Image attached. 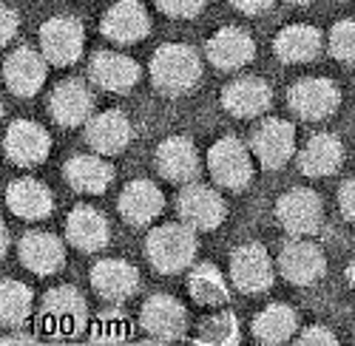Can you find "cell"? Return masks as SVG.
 <instances>
[{
	"label": "cell",
	"instance_id": "2",
	"mask_svg": "<svg viewBox=\"0 0 355 346\" xmlns=\"http://www.w3.org/2000/svg\"><path fill=\"white\" fill-rule=\"evenodd\" d=\"M145 253L151 267L162 275H176L191 267L196 255V230L182 224H159L145 239Z\"/></svg>",
	"mask_w": 355,
	"mask_h": 346
},
{
	"label": "cell",
	"instance_id": "24",
	"mask_svg": "<svg viewBox=\"0 0 355 346\" xmlns=\"http://www.w3.org/2000/svg\"><path fill=\"white\" fill-rule=\"evenodd\" d=\"M162 208H165L162 190L148 179H134L120 193V216L134 227L151 224L154 219H159Z\"/></svg>",
	"mask_w": 355,
	"mask_h": 346
},
{
	"label": "cell",
	"instance_id": "28",
	"mask_svg": "<svg viewBox=\"0 0 355 346\" xmlns=\"http://www.w3.org/2000/svg\"><path fill=\"white\" fill-rule=\"evenodd\" d=\"M321 32L307 23H295V26H287L276 35L273 40V51L282 63H310L321 54Z\"/></svg>",
	"mask_w": 355,
	"mask_h": 346
},
{
	"label": "cell",
	"instance_id": "22",
	"mask_svg": "<svg viewBox=\"0 0 355 346\" xmlns=\"http://www.w3.org/2000/svg\"><path fill=\"white\" fill-rule=\"evenodd\" d=\"M256 43L239 26H225L208 40V57L219 71H236L253 60Z\"/></svg>",
	"mask_w": 355,
	"mask_h": 346
},
{
	"label": "cell",
	"instance_id": "4",
	"mask_svg": "<svg viewBox=\"0 0 355 346\" xmlns=\"http://www.w3.org/2000/svg\"><path fill=\"white\" fill-rule=\"evenodd\" d=\"M43 327L57 338H71L88 324V304L74 286H54L43 298Z\"/></svg>",
	"mask_w": 355,
	"mask_h": 346
},
{
	"label": "cell",
	"instance_id": "15",
	"mask_svg": "<svg viewBox=\"0 0 355 346\" xmlns=\"http://www.w3.org/2000/svg\"><path fill=\"white\" fill-rule=\"evenodd\" d=\"M3 145H6V156L17 167H35V165L46 162V156L51 151V136L40 122L17 120L9 125Z\"/></svg>",
	"mask_w": 355,
	"mask_h": 346
},
{
	"label": "cell",
	"instance_id": "27",
	"mask_svg": "<svg viewBox=\"0 0 355 346\" xmlns=\"http://www.w3.org/2000/svg\"><path fill=\"white\" fill-rule=\"evenodd\" d=\"M63 176L66 182L77 190V193H85V196H97L103 190H108L111 179H114V167L103 159V154H80V156H71L63 167Z\"/></svg>",
	"mask_w": 355,
	"mask_h": 346
},
{
	"label": "cell",
	"instance_id": "39",
	"mask_svg": "<svg viewBox=\"0 0 355 346\" xmlns=\"http://www.w3.org/2000/svg\"><path fill=\"white\" fill-rule=\"evenodd\" d=\"M242 15H261L273 6V0H230Z\"/></svg>",
	"mask_w": 355,
	"mask_h": 346
},
{
	"label": "cell",
	"instance_id": "35",
	"mask_svg": "<svg viewBox=\"0 0 355 346\" xmlns=\"http://www.w3.org/2000/svg\"><path fill=\"white\" fill-rule=\"evenodd\" d=\"M94 340L100 343H116V340H125L128 338V324H125V315L123 312H103L94 329H92Z\"/></svg>",
	"mask_w": 355,
	"mask_h": 346
},
{
	"label": "cell",
	"instance_id": "34",
	"mask_svg": "<svg viewBox=\"0 0 355 346\" xmlns=\"http://www.w3.org/2000/svg\"><path fill=\"white\" fill-rule=\"evenodd\" d=\"M327 46H330V54L336 57V60H341L347 66H355V20L352 17L333 26Z\"/></svg>",
	"mask_w": 355,
	"mask_h": 346
},
{
	"label": "cell",
	"instance_id": "43",
	"mask_svg": "<svg viewBox=\"0 0 355 346\" xmlns=\"http://www.w3.org/2000/svg\"><path fill=\"white\" fill-rule=\"evenodd\" d=\"M290 3H295V6H310L313 0H290Z\"/></svg>",
	"mask_w": 355,
	"mask_h": 346
},
{
	"label": "cell",
	"instance_id": "16",
	"mask_svg": "<svg viewBox=\"0 0 355 346\" xmlns=\"http://www.w3.org/2000/svg\"><path fill=\"white\" fill-rule=\"evenodd\" d=\"M88 77L97 89L114 91V94H128L137 80H139V66L131 57L120 51H97L88 63Z\"/></svg>",
	"mask_w": 355,
	"mask_h": 346
},
{
	"label": "cell",
	"instance_id": "10",
	"mask_svg": "<svg viewBox=\"0 0 355 346\" xmlns=\"http://www.w3.org/2000/svg\"><path fill=\"white\" fill-rule=\"evenodd\" d=\"M250 151L261 162V167L268 170L284 167L295 154V128L279 117L264 120L250 136Z\"/></svg>",
	"mask_w": 355,
	"mask_h": 346
},
{
	"label": "cell",
	"instance_id": "33",
	"mask_svg": "<svg viewBox=\"0 0 355 346\" xmlns=\"http://www.w3.org/2000/svg\"><path fill=\"white\" fill-rule=\"evenodd\" d=\"M196 343H214V346H233L239 343V321L233 312H216L205 318L199 327Z\"/></svg>",
	"mask_w": 355,
	"mask_h": 346
},
{
	"label": "cell",
	"instance_id": "11",
	"mask_svg": "<svg viewBox=\"0 0 355 346\" xmlns=\"http://www.w3.org/2000/svg\"><path fill=\"white\" fill-rule=\"evenodd\" d=\"M176 210H180V219L188 227L205 230V233L216 230L227 216L225 199L208 185H188L176 199Z\"/></svg>",
	"mask_w": 355,
	"mask_h": 346
},
{
	"label": "cell",
	"instance_id": "32",
	"mask_svg": "<svg viewBox=\"0 0 355 346\" xmlns=\"http://www.w3.org/2000/svg\"><path fill=\"white\" fill-rule=\"evenodd\" d=\"M0 315H3V324L6 327H23L32 315V290L23 284V281H3L0 286Z\"/></svg>",
	"mask_w": 355,
	"mask_h": 346
},
{
	"label": "cell",
	"instance_id": "25",
	"mask_svg": "<svg viewBox=\"0 0 355 346\" xmlns=\"http://www.w3.org/2000/svg\"><path fill=\"white\" fill-rule=\"evenodd\" d=\"M66 239L83 253H97L108 244L111 230H108V221L100 210L80 205L66 219Z\"/></svg>",
	"mask_w": 355,
	"mask_h": 346
},
{
	"label": "cell",
	"instance_id": "17",
	"mask_svg": "<svg viewBox=\"0 0 355 346\" xmlns=\"http://www.w3.org/2000/svg\"><path fill=\"white\" fill-rule=\"evenodd\" d=\"M270 102H273V91L261 77H239V80L227 82L222 91L225 111L239 120L261 117V113L270 108Z\"/></svg>",
	"mask_w": 355,
	"mask_h": 346
},
{
	"label": "cell",
	"instance_id": "31",
	"mask_svg": "<svg viewBox=\"0 0 355 346\" xmlns=\"http://www.w3.org/2000/svg\"><path fill=\"white\" fill-rule=\"evenodd\" d=\"M188 290H191V298L202 307H222L230 301V286H227L222 270L211 262H202L191 270Z\"/></svg>",
	"mask_w": 355,
	"mask_h": 346
},
{
	"label": "cell",
	"instance_id": "30",
	"mask_svg": "<svg viewBox=\"0 0 355 346\" xmlns=\"http://www.w3.org/2000/svg\"><path fill=\"white\" fill-rule=\"evenodd\" d=\"M299 332V318H295V309L287 304H270L264 307L256 321H253V335L259 343H284Z\"/></svg>",
	"mask_w": 355,
	"mask_h": 346
},
{
	"label": "cell",
	"instance_id": "19",
	"mask_svg": "<svg viewBox=\"0 0 355 346\" xmlns=\"http://www.w3.org/2000/svg\"><path fill=\"white\" fill-rule=\"evenodd\" d=\"M20 264L35 275H54L66 264V247L54 233L32 230L20 239Z\"/></svg>",
	"mask_w": 355,
	"mask_h": 346
},
{
	"label": "cell",
	"instance_id": "36",
	"mask_svg": "<svg viewBox=\"0 0 355 346\" xmlns=\"http://www.w3.org/2000/svg\"><path fill=\"white\" fill-rule=\"evenodd\" d=\"M154 3L168 17H196V15H202L208 0H154Z\"/></svg>",
	"mask_w": 355,
	"mask_h": 346
},
{
	"label": "cell",
	"instance_id": "8",
	"mask_svg": "<svg viewBox=\"0 0 355 346\" xmlns=\"http://www.w3.org/2000/svg\"><path fill=\"white\" fill-rule=\"evenodd\" d=\"M85 28L77 17H51L40 26V51L51 66H74L83 54Z\"/></svg>",
	"mask_w": 355,
	"mask_h": 346
},
{
	"label": "cell",
	"instance_id": "5",
	"mask_svg": "<svg viewBox=\"0 0 355 346\" xmlns=\"http://www.w3.org/2000/svg\"><path fill=\"white\" fill-rule=\"evenodd\" d=\"M276 278V267L270 253L256 242H248L242 247H236L230 255V281L239 293L245 295H259L264 290H270V284Z\"/></svg>",
	"mask_w": 355,
	"mask_h": 346
},
{
	"label": "cell",
	"instance_id": "1",
	"mask_svg": "<svg viewBox=\"0 0 355 346\" xmlns=\"http://www.w3.org/2000/svg\"><path fill=\"white\" fill-rule=\"evenodd\" d=\"M202 80L199 54L185 43H168L151 57V82L165 97H182Z\"/></svg>",
	"mask_w": 355,
	"mask_h": 346
},
{
	"label": "cell",
	"instance_id": "42",
	"mask_svg": "<svg viewBox=\"0 0 355 346\" xmlns=\"http://www.w3.org/2000/svg\"><path fill=\"white\" fill-rule=\"evenodd\" d=\"M347 281L352 284V290H355V258L349 262V267H347Z\"/></svg>",
	"mask_w": 355,
	"mask_h": 346
},
{
	"label": "cell",
	"instance_id": "14",
	"mask_svg": "<svg viewBox=\"0 0 355 346\" xmlns=\"http://www.w3.org/2000/svg\"><path fill=\"white\" fill-rule=\"evenodd\" d=\"M46 66L49 60L43 51H35L28 46L15 48L3 66V80L9 85V91L15 97H35L46 82Z\"/></svg>",
	"mask_w": 355,
	"mask_h": 346
},
{
	"label": "cell",
	"instance_id": "13",
	"mask_svg": "<svg viewBox=\"0 0 355 346\" xmlns=\"http://www.w3.org/2000/svg\"><path fill=\"white\" fill-rule=\"evenodd\" d=\"M49 111L57 125L77 128L94 117V94L83 80H63L49 97Z\"/></svg>",
	"mask_w": 355,
	"mask_h": 346
},
{
	"label": "cell",
	"instance_id": "18",
	"mask_svg": "<svg viewBox=\"0 0 355 346\" xmlns=\"http://www.w3.org/2000/svg\"><path fill=\"white\" fill-rule=\"evenodd\" d=\"M151 32V20L139 0H116V3L103 15V35L111 43L131 46L139 43Z\"/></svg>",
	"mask_w": 355,
	"mask_h": 346
},
{
	"label": "cell",
	"instance_id": "12",
	"mask_svg": "<svg viewBox=\"0 0 355 346\" xmlns=\"http://www.w3.org/2000/svg\"><path fill=\"white\" fill-rule=\"evenodd\" d=\"M139 321H142V329L154 340H176L188 329V312L176 298L157 293L151 298H145Z\"/></svg>",
	"mask_w": 355,
	"mask_h": 346
},
{
	"label": "cell",
	"instance_id": "40",
	"mask_svg": "<svg viewBox=\"0 0 355 346\" xmlns=\"http://www.w3.org/2000/svg\"><path fill=\"white\" fill-rule=\"evenodd\" d=\"M0 20H3V32H0V37H3V43H12L15 35H17V15H15V9H6L3 6V12H0Z\"/></svg>",
	"mask_w": 355,
	"mask_h": 346
},
{
	"label": "cell",
	"instance_id": "20",
	"mask_svg": "<svg viewBox=\"0 0 355 346\" xmlns=\"http://www.w3.org/2000/svg\"><path fill=\"white\" fill-rule=\"evenodd\" d=\"M131 136H134V128L123 111H103L85 122V142L92 145L94 154H103V156L125 151Z\"/></svg>",
	"mask_w": 355,
	"mask_h": 346
},
{
	"label": "cell",
	"instance_id": "21",
	"mask_svg": "<svg viewBox=\"0 0 355 346\" xmlns=\"http://www.w3.org/2000/svg\"><path fill=\"white\" fill-rule=\"evenodd\" d=\"M157 170L159 176L173 185H188L199 173V154L188 136H168L157 148Z\"/></svg>",
	"mask_w": 355,
	"mask_h": 346
},
{
	"label": "cell",
	"instance_id": "7",
	"mask_svg": "<svg viewBox=\"0 0 355 346\" xmlns=\"http://www.w3.org/2000/svg\"><path fill=\"white\" fill-rule=\"evenodd\" d=\"M276 219L287 230L290 236H315L324 208H321V196L310 188H293L276 201Z\"/></svg>",
	"mask_w": 355,
	"mask_h": 346
},
{
	"label": "cell",
	"instance_id": "29",
	"mask_svg": "<svg viewBox=\"0 0 355 346\" xmlns=\"http://www.w3.org/2000/svg\"><path fill=\"white\" fill-rule=\"evenodd\" d=\"M344 162V145L333 134H315L302 148L299 167L307 176H333Z\"/></svg>",
	"mask_w": 355,
	"mask_h": 346
},
{
	"label": "cell",
	"instance_id": "9",
	"mask_svg": "<svg viewBox=\"0 0 355 346\" xmlns=\"http://www.w3.org/2000/svg\"><path fill=\"white\" fill-rule=\"evenodd\" d=\"M279 273L295 286H310L327 273V258L307 236H293L279 253Z\"/></svg>",
	"mask_w": 355,
	"mask_h": 346
},
{
	"label": "cell",
	"instance_id": "6",
	"mask_svg": "<svg viewBox=\"0 0 355 346\" xmlns=\"http://www.w3.org/2000/svg\"><path fill=\"white\" fill-rule=\"evenodd\" d=\"M287 102L295 111V117H302L307 122H321V120H330L338 111L341 91H338V85L333 80L304 77L290 89Z\"/></svg>",
	"mask_w": 355,
	"mask_h": 346
},
{
	"label": "cell",
	"instance_id": "38",
	"mask_svg": "<svg viewBox=\"0 0 355 346\" xmlns=\"http://www.w3.org/2000/svg\"><path fill=\"white\" fill-rule=\"evenodd\" d=\"M299 343H338V338L330 332V329H324V327H307V329H302L299 332Z\"/></svg>",
	"mask_w": 355,
	"mask_h": 346
},
{
	"label": "cell",
	"instance_id": "37",
	"mask_svg": "<svg viewBox=\"0 0 355 346\" xmlns=\"http://www.w3.org/2000/svg\"><path fill=\"white\" fill-rule=\"evenodd\" d=\"M338 208H341V216L347 221H355V176L341 185V190H338Z\"/></svg>",
	"mask_w": 355,
	"mask_h": 346
},
{
	"label": "cell",
	"instance_id": "26",
	"mask_svg": "<svg viewBox=\"0 0 355 346\" xmlns=\"http://www.w3.org/2000/svg\"><path fill=\"white\" fill-rule=\"evenodd\" d=\"M6 205L17 219L40 221L54 210V196L37 179H15L6 188Z\"/></svg>",
	"mask_w": 355,
	"mask_h": 346
},
{
	"label": "cell",
	"instance_id": "41",
	"mask_svg": "<svg viewBox=\"0 0 355 346\" xmlns=\"http://www.w3.org/2000/svg\"><path fill=\"white\" fill-rule=\"evenodd\" d=\"M26 340H32V335H23V332H15V335L3 338V343H26Z\"/></svg>",
	"mask_w": 355,
	"mask_h": 346
},
{
	"label": "cell",
	"instance_id": "3",
	"mask_svg": "<svg viewBox=\"0 0 355 346\" xmlns=\"http://www.w3.org/2000/svg\"><path fill=\"white\" fill-rule=\"evenodd\" d=\"M208 167L216 185L227 190H245L253 179V154L236 136H222L208 154Z\"/></svg>",
	"mask_w": 355,
	"mask_h": 346
},
{
	"label": "cell",
	"instance_id": "23",
	"mask_svg": "<svg viewBox=\"0 0 355 346\" xmlns=\"http://www.w3.org/2000/svg\"><path fill=\"white\" fill-rule=\"evenodd\" d=\"M92 286L105 301H125L139 290V273L123 258H103L92 267Z\"/></svg>",
	"mask_w": 355,
	"mask_h": 346
}]
</instances>
